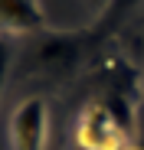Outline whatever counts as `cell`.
Here are the masks:
<instances>
[{"instance_id": "277c9868", "label": "cell", "mask_w": 144, "mask_h": 150, "mask_svg": "<svg viewBox=\"0 0 144 150\" xmlns=\"http://www.w3.org/2000/svg\"><path fill=\"white\" fill-rule=\"evenodd\" d=\"M141 4V0H108V7L98 13V20H95V26H92V39H102L108 33H115L118 23H125L128 13Z\"/></svg>"}, {"instance_id": "8992f818", "label": "cell", "mask_w": 144, "mask_h": 150, "mask_svg": "<svg viewBox=\"0 0 144 150\" xmlns=\"http://www.w3.org/2000/svg\"><path fill=\"white\" fill-rule=\"evenodd\" d=\"M92 4H95V7H98V13H102V10L108 7V0H92Z\"/></svg>"}, {"instance_id": "5b68a950", "label": "cell", "mask_w": 144, "mask_h": 150, "mask_svg": "<svg viewBox=\"0 0 144 150\" xmlns=\"http://www.w3.org/2000/svg\"><path fill=\"white\" fill-rule=\"evenodd\" d=\"M7 75H10V46H7L4 39H0V95H4Z\"/></svg>"}, {"instance_id": "7a4b0ae2", "label": "cell", "mask_w": 144, "mask_h": 150, "mask_svg": "<svg viewBox=\"0 0 144 150\" xmlns=\"http://www.w3.org/2000/svg\"><path fill=\"white\" fill-rule=\"evenodd\" d=\"M121 124H118V117L98 105V108H88V114L79 121V144L92 147V150H115L118 137H121Z\"/></svg>"}, {"instance_id": "52a82bcc", "label": "cell", "mask_w": 144, "mask_h": 150, "mask_svg": "<svg viewBox=\"0 0 144 150\" xmlns=\"http://www.w3.org/2000/svg\"><path fill=\"white\" fill-rule=\"evenodd\" d=\"M72 150H92V147H85V144H79V140H76V147H72Z\"/></svg>"}, {"instance_id": "6da1fadb", "label": "cell", "mask_w": 144, "mask_h": 150, "mask_svg": "<svg viewBox=\"0 0 144 150\" xmlns=\"http://www.w3.org/2000/svg\"><path fill=\"white\" fill-rule=\"evenodd\" d=\"M10 150H46L49 144V108L39 95H30L10 114Z\"/></svg>"}, {"instance_id": "3957f363", "label": "cell", "mask_w": 144, "mask_h": 150, "mask_svg": "<svg viewBox=\"0 0 144 150\" xmlns=\"http://www.w3.org/2000/svg\"><path fill=\"white\" fill-rule=\"evenodd\" d=\"M46 26V13L39 0H0V33L26 36Z\"/></svg>"}]
</instances>
